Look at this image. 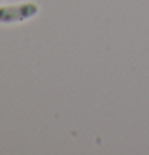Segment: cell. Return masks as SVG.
I'll return each mask as SVG.
<instances>
[{
    "label": "cell",
    "instance_id": "obj_1",
    "mask_svg": "<svg viewBox=\"0 0 149 155\" xmlns=\"http://www.w3.org/2000/svg\"><path fill=\"white\" fill-rule=\"evenodd\" d=\"M39 11L36 3H22V5H11V7L0 8V22H15L29 19Z\"/></svg>",
    "mask_w": 149,
    "mask_h": 155
}]
</instances>
